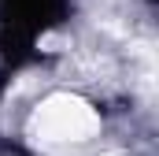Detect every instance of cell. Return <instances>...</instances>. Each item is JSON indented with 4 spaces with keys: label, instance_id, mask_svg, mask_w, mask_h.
<instances>
[{
    "label": "cell",
    "instance_id": "1",
    "mask_svg": "<svg viewBox=\"0 0 159 156\" xmlns=\"http://www.w3.org/2000/svg\"><path fill=\"white\" fill-rule=\"evenodd\" d=\"M30 134L41 145H81L100 134V112L74 93H52L30 115Z\"/></svg>",
    "mask_w": 159,
    "mask_h": 156
}]
</instances>
